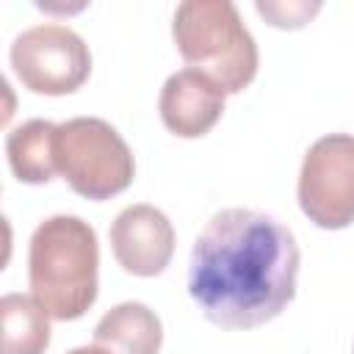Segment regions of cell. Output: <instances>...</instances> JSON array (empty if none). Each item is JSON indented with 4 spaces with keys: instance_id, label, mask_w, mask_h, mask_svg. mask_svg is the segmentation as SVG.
<instances>
[{
    "instance_id": "obj_1",
    "label": "cell",
    "mask_w": 354,
    "mask_h": 354,
    "mask_svg": "<svg viewBox=\"0 0 354 354\" xmlns=\"http://www.w3.org/2000/svg\"><path fill=\"white\" fill-rule=\"evenodd\" d=\"M299 246L274 216L227 207L191 249L188 293L205 318L224 329H254L277 318L296 296Z\"/></svg>"
},
{
    "instance_id": "obj_2",
    "label": "cell",
    "mask_w": 354,
    "mask_h": 354,
    "mask_svg": "<svg viewBox=\"0 0 354 354\" xmlns=\"http://www.w3.org/2000/svg\"><path fill=\"white\" fill-rule=\"evenodd\" d=\"M100 246L97 232L77 216H50L33 235L28 249L30 296L55 321H75L97 299Z\"/></svg>"
},
{
    "instance_id": "obj_3",
    "label": "cell",
    "mask_w": 354,
    "mask_h": 354,
    "mask_svg": "<svg viewBox=\"0 0 354 354\" xmlns=\"http://www.w3.org/2000/svg\"><path fill=\"white\" fill-rule=\"evenodd\" d=\"M174 44L188 64L224 94L243 91L257 75V44L230 0H185L171 22Z\"/></svg>"
},
{
    "instance_id": "obj_4",
    "label": "cell",
    "mask_w": 354,
    "mask_h": 354,
    "mask_svg": "<svg viewBox=\"0 0 354 354\" xmlns=\"http://www.w3.org/2000/svg\"><path fill=\"white\" fill-rule=\"evenodd\" d=\"M55 171L75 194L102 202L133 183L136 160L124 138L105 119L75 116L55 130Z\"/></svg>"
},
{
    "instance_id": "obj_5",
    "label": "cell",
    "mask_w": 354,
    "mask_h": 354,
    "mask_svg": "<svg viewBox=\"0 0 354 354\" xmlns=\"http://www.w3.org/2000/svg\"><path fill=\"white\" fill-rule=\"evenodd\" d=\"M8 55L14 75L33 94H72L91 75L88 44L72 28L55 22L22 30Z\"/></svg>"
},
{
    "instance_id": "obj_6",
    "label": "cell",
    "mask_w": 354,
    "mask_h": 354,
    "mask_svg": "<svg viewBox=\"0 0 354 354\" xmlns=\"http://www.w3.org/2000/svg\"><path fill=\"white\" fill-rule=\"evenodd\" d=\"M299 205L321 230H343L354 221V136L332 133L307 149Z\"/></svg>"
},
{
    "instance_id": "obj_7",
    "label": "cell",
    "mask_w": 354,
    "mask_h": 354,
    "mask_svg": "<svg viewBox=\"0 0 354 354\" xmlns=\"http://www.w3.org/2000/svg\"><path fill=\"white\" fill-rule=\"evenodd\" d=\"M116 263L133 277H158L174 254V227L155 205H130L111 224Z\"/></svg>"
},
{
    "instance_id": "obj_8",
    "label": "cell",
    "mask_w": 354,
    "mask_h": 354,
    "mask_svg": "<svg viewBox=\"0 0 354 354\" xmlns=\"http://www.w3.org/2000/svg\"><path fill=\"white\" fill-rule=\"evenodd\" d=\"M224 88L196 69L174 72L160 88V119L180 138H199L224 113Z\"/></svg>"
},
{
    "instance_id": "obj_9",
    "label": "cell",
    "mask_w": 354,
    "mask_h": 354,
    "mask_svg": "<svg viewBox=\"0 0 354 354\" xmlns=\"http://www.w3.org/2000/svg\"><path fill=\"white\" fill-rule=\"evenodd\" d=\"M94 343L113 354H158L163 343L160 318L141 301L111 307L94 326Z\"/></svg>"
},
{
    "instance_id": "obj_10",
    "label": "cell",
    "mask_w": 354,
    "mask_h": 354,
    "mask_svg": "<svg viewBox=\"0 0 354 354\" xmlns=\"http://www.w3.org/2000/svg\"><path fill=\"white\" fill-rule=\"evenodd\" d=\"M55 130L58 124L47 119H30L14 127L6 138L8 166L17 180L41 185L50 183L55 171Z\"/></svg>"
},
{
    "instance_id": "obj_11",
    "label": "cell",
    "mask_w": 354,
    "mask_h": 354,
    "mask_svg": "<svg viewBox=\"0 0 354 354\" xmlns=\"http://www.w3.org/2000/svg\"><path fill=\"white\" fill-rule=\"evenodd\" d=\"M0 354H44L50 346V315L25 293H6L0 299Z\"/></svg>"
},
{
    "instance_id": "obj_12",
    "label": "cell",
    "mask_w": 354,
    "mask_h": 354,
    "mask_svg": "<svg viewBox=\"0 0 354 354\" xmlns=\"http://www.w3.org/2000/svg\"><path fill=\"white\" fill-rule=\"evenodd\" d=\"M254 8L277 28H301L304 22L313 19V14L321 11V3H307V0H293V3H279V0H257Z\"/></svg>"
},
{
    "instance_id": "obj_13",
    "label": "cell",
    "mask_w": 354,
    "mask_h": 354,
    "mask_svg": "<svg viewBox=\"0 0 354 354\" xmlns=\"http://www.w3.org/2000/svg\"><path fill=\"white\" fill-rule=\"evenodd\" d=\"M66 354H113V351L94 343V346H77V348H72V351H66Z\"/></svg>"
}]
</instances>
